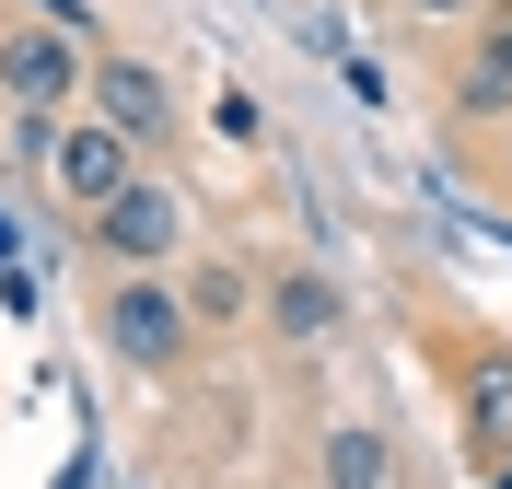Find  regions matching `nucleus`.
Masks as SVG:
<instances>
[{
  "label": "nucleus",
  "instance_id": "obj_5",
  "mask_svg": "<svg viewBox=\"0 0 512 489\" xmlns=\"http://www.w3.org/2000/svg\"><path fill=\"white\" fill-rule=\"evenodd\" d=\"M94 105H105V129H128V140H163V117H175L163 70H140V59H94Z\"/></svg>",
  "mask_w": 512,
  "mask_h": 489
},
{
  "label": "nucleus",
  "instance_id": "obj_11",
  "mask_svg": "<svg viewBox=\"0 0 512 489\" xmlns=\"http://www.w3.org/2000/svg\"><path fill=\"white\" fill-rule=\"evenodd\" d=\"M408 12H431V24H443V12H478V0H408Z\"/></svg>",
  "mask_w": 512,
  "mask_h": 489
},
{
  "label": "nucleus",
  "instance_id": "obj_2",
  "mask_svg": "<svg viewBox=\"0 0 512 489\" xmlns=\"http://www.w3.org/2000/svg\"><path fill=\"white\" fill-rule=\"evenodd\" d=\"M82 82H94V70H82L70 35H47V24H35V35H0V94L24 105V117H59Z\"/></svg>",
  "mask_w": 512,
  "mask_h": 489
},
{
  "label": "nucleus",
  "instance_id": "obj_10",
  "mask_svg": "<svg viewBox=\"0 0 512 489\" xmlns=\"http://www.w3.org/2000/svg\"><path fill=\"white\" fill-rule=\"evenodd\" d=\"M187 315L198 326H233V315H245V280H233V268H198V280H187Z\"/></svg>",
  "mask_w": 512,
  "mask_h": 489
},
{
  "label": "nucleus",
  "instance_id": "obj_8",
  "mask_svg": "<svg viewBox=\"0 0 512 489\" xmlns=\"http://www.w3.org/2000/svg\"><path fill=\"white\" fill-rule=\"evenodd\" d=\"M466 420H478L489 443H512V361H501V350L466 361Z\"/></svg>",
  "mask_w": 512,
  "mask_h": 489
},
{
  "label": "nucleus",
  "instance_id": "obj_1",
  "mask_svg": "<svg viewBox=\"0 0 512 489\" xmlns=\"http://www.w3.org/2000/svg\"><path fill=\"white\" fill-rule=\"evenodd\" d=\"M187 292H163V280H117V292H105V350L117 361H140V373H163V361L187 350Z\"/></svg>",
  "mask_w": 512,
  "mask_h": 489
},
{
  "label": "nucleus",
  "instance_id": "obj_12",
  "mask_svg": "<svg viewBox=\"0 0 512 489\" xmlns=\"http://www.w3.org/2000/svg\"><path fill=\"white\" fill-rule=\"evenodd\" d=\"M489 478H501V489H512V455H501V466H489Z\"/></svg>",
  "mask_w": 512,
  "mask_h": 489
},
{
  "label": "nucleus",
  "instance_id": "obj_3",
  "mask_svg": "<svg viewBox=\"0 0 512 489\" xmlns=\"http://www.w3.org/2000/svg\"><path fill=\"white\" fill-rule=\"evenodd\" d=\"M94 245H105V257H128V268L175 257V245H187V210H175V187H140V175H128V187L94 210Z\"/></svg>",
  "mask_w": 512,
  "mask_h": 489
},
{
  "label": "nucleus",
  "instance_id": "obj_9",
  "mask_svg": "<svg viewBox=\"0 0 512 489\" xmlns=\"http://www.w3.org/2000/svg\"><path fill=\"white\" fill-rule=\"evenodd\" d=\"M466 105H512V12H489L478 59H466Z\"/></svg>",
  "mask_w": 512,
  "mask_h": 489
},
{
  "label": "nucleus",
  "instance_id": "obj_6",
  "mask_svg": "<svg viewBox=\"0 0 512 489\" xmlns=\"http://www.w3.org/2000/svg\"><path fill=\"white\" fill-rule=\"evenodd\" d=\"M315 478L326 489H396V443H384V431H326Z\"/></svg>",
  "mask_w": 512,
  "mask_h": 489
},
{
  "label": "nucleus",
  "instance_id": "obj_4",
  "mask_svg": "<svg viewBox=\"0 0 512 489\" xmlns=\"http://www.w3.org/2000/svg\"><path fill=\"white\" fill-rule=\"evenodd\" d=\"M47 163H59V187L82 198V210H105V198H117L128 175H140V140L94 117V129H59V140H47Z\"/></svg>",
  "mask_w": 512,
  "mask_h": 489
},
{
  "label": "nucleus",
  "instance_id": "obj_7",
  "mask_svg": "<svg viewBox=\"0 0 512 489\" xmlns=\"http://www.w3.org/2000/svg\"><path fill=\"white\" fill-rule=\"evenodd\" d=\"M268 326H280V338H326V326H338V280H315V268H291L280 292H268Z\"/></svg>",
  "mask_w": 512,
  "mask_h": 489
}]
</instances>
